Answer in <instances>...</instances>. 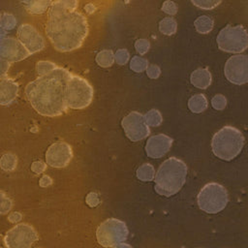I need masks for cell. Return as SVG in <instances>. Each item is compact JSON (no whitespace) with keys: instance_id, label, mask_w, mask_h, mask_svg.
<instances>
[{"instance_id":"6da1fadb","label":"cell","mask_w":248,"mask_h":248,"mask_svg":"<svg viewBox=\"0 0 248 248\" xmlns=\"http://www.w3.org/2000/svg\"><path fill=\"white\" fill-rule=\"evenodd\" d=\"M72 74L60 67L39 76L25 87V96L32 108L41 115L56 117L63 114L66 104V85Z\"/></svg>"},{"instance_id":"7a4b0ae2","label":"cell","mask_w":248,"mask_h":248,"mask_svg":"<svg viewBox=\"0 0 248 248\" xmlns=\"http://www.w3.org/2000/svg\"><path fill=\"white\" fill-rule=\"evenodd\" d=\"M88 30L87 19L82 14L66 8L61 0L52 4L46 33L55 49L68 52L80 47Z\"/></svg>"},{"instance_id":"3957f363","label":"cell","mask_w":248,"mask_h":248,"mask_svg":"<svg viewBox=\"0 0 248 248\" xmlns=\"http://www.w3.org/2000/svg\"><path fill=\"white\" fill-rule=\"evenodd\" d=\"M187 177L186 164L175 157L165 160L154 176L155 191L164 197H170L178 193Z\"/></svg>"},{"instance_id":"277c9868","label":"cell","mask_w":248,"mask_h":248,"mask_svg":"<svg viewBox=\"0 0 248 248\" xmlns=\"http://www.w3.org/2000/svg\"><path fill=\"white\" fill-rule=\"evenodd\" d=\"M244 146L243 134L232 126H225L214 134L211 140L213 154L221 160L234 159Z\"/></svg>"},{"instance_id":"5b68a950","label":"cell","mask_w":248,"mask_h":248,"mask_svg":"<svg viewBox=\"0 0 248 248\" xmlns=\"http://www.w3.org/2000/svg\"><path fill=\"white\" fill-rule=\"evenodd\" d=\"M94 90L87 79L72 75L66 85V104L72 109H83L93 101Z\"/></svg>"},{"instance_id":"8992f818","label":"cell","mask_w":248,"mask_h":248,"mask_svg":"<svg viewBox=\"0 0 248 248\" xmlns=\"http://www.w3.org/2000/svg\"><path fill=\"white\" fill-rule=\"evenodd\" d=\"M197 202L202 211L209 214L218 213L225 209L229 202L228 191L217 182L207 183L200 190Z\"/></svg>"},{"instance_id":"52a82bcc","label":"cell","mask_w":248,"mask_h":248,"mask_svg":"<svg viewBox=\"0 0 248 248\" xmlns=\"http://www.w3.org/2000/svg\"><path fill=\"white\" fill-rule=\"evenodd\" d=\"M217 45L223 51L230 53H241L248 46V35L242 25H227L217 36Z\"/></svg>"},{"instance_id":"ba28073f","label":"cell","mask_w":248,"mask_h":248,"mask_svg":"<svg viewBox=\"0 0 248 248\" xmlns=\"http://www.w3.org/2000/svg\"><path fill=\"white\" fill-rule=\"evenodd\" d=\"M128 235L129 231L126 224L115 218L103 222L97 231L99 243L106 247H118L121 243L126 242Z\"/></svg>"},{"instance_id":"9c48e42d","label":"cell","mask_w":248,"mask_h":248,"mask_svg":"<svg viewBox=\"0 0 248 248\" xmlns=\"http://www.w3.org/2000/svg\"><path fill=\"white\" fill-rule=\"evenodd\" d=\"M38 240L35 229L28 224H18L7 232L4 241L8 247L28 248Z\"/></svg>"},{"instance_id":"30bf717a","label":"cell","mask_w":248,"mask_h":248,"mask_svg":"<svg viewBox=\"0 0 248 248\" xmlns=\"http://www.w3.org/2000/svg\"><path fill=\"white\" fill-rule=\"evenodd\" d=\"M227 79L236 85L245 84L248 81V57L245 54L231 56L224 68Z\"/></svg>"},{"instance_id":"8fae6325","label":"cell","mask_w":248,"mask_h":248,"mask_svg":"<svg viewBox=\"0 0 248 248\" xmlns=\"http://www.w3.org/2000/svg\"><path fill=\"white\" fill-rule=\"evenodd\" d=\"M125 135L132 141L141 140L150 134V128L144 120V116L139 111L128 113L121 121Z\"/></svg>"},{"instance_id":"7c38bea8","label":"cell","mask_w":248,"mask_h":248,"mask_svg":"<svg viewBox=\"0 0 248 248\" xmlns=\"http://www.w3.org/2000/svg\"><path fill=\"white\" fill-rule=\"evenodd\" d=\"M73 158L72 147L64 141L52 143L46 152V162L52 168H64Z\"/></svg>"},{"instance_id":"4fadbf2b","label":"cell","mask_w":248,"mask_h":248,"mask_svg":"<svg viewBox=\"0 0 248 248\" xmlns=\"http://www.w3.org/2000/svg\"><path fill=\"white\" fill-rule=\"evenodd\" d=\"M18 38L21 45L27 49L30 54L43 49L45 46L43 37L33 26L29 24H24L19 27Z\"/></svg>"},{"instance_id":"5bb4252c","label":"cell","mask_w":248,"mask_h":248,"mask_svg":"<svg viewBox=\"0 0 248 248\" xmlns=\"http://www.w3.org/2000/svg\"><path fill=\"white\" fill-rule=\"evenodd\" d=\"M172 145V139L165 134L151 136L145 143V152L152 159H159L166 155Z\"/></svg>"},{"instance_id":"9a60e30c","label":"cell","mask_w":248,"mask_h":248,"mask_svg":"<svg viewBox=\"0 0 248 248\" xmlns=\"http://www.w3.org/2000/svg\"><path fill=\"white\" fill-rule=\"evenodd\" d=\"M18 84L12 78L0 79V105H10L17 97Z\"/></svg>"},{"instance_id":"2e32d148","label":"cell","mask_w":248,"mask_h":248,"mask_svg":"<svg viewBox=\"0 0 248 248\" xmlns=\"http://www.w3.org/2000/svg\"><path fill=\"white\" fill-rule=\"evenodd\" d=\"M211 74L206 68H200L195 70L190 77L191 83L200 89L207 88L211 83Z\"/></svg>"},{"instance_id":"e0dca14e","label":"cell","mask_w":248,"mask_h":248,"mask_svg":"<svg viewBox=\"0 0 248 248\" xmlns=\"http://www.w3.org/2000/svg\"><path fill=\"white\" fill-rule=\"evenodd\" d=\"M207 99L203 94H196L188 101V108L194 113H201L207 108Z\"/></svg>"},{"instance_id":"ac0fdd59","label":"cell","mask_w":248,"mask_h":248,"mask_svg":"<svg viewBox=\"0 0 248 248\" xmlns=\"http://www.w3.org/2000/svg\"><path fill=\"white\" fill-rule=\"evenodd\" d=\"M136 174L137 177L141 181H152L155 176V169L151 164L144 163L138 168Z\"/></svg>"},{"instance_id":"d6986e66","label":"cell","mask_w":248,"mask_h":248,"mask_svg":"<svg viewBox=\"0 0 248 248\" xmlns=\"http://www.w3.org/2000/svg\"><path fill=\"white\" fill-rule=\"evenodd\" d=\"M194 26L199 33L206 34L212 30L214 22L210 17L206 16H202L196 19V21L194 22Z\"/></svg>"},{"instance_id":"ffe728a7","label":"cell","mask_w":248,"mask_h":248,"mask_svg":"<svg viewBox=\"0 0 248 248\" xmlns=\"http://www.w3.org/2000/svg\"><path fill=\"white\" fill-rule=\"evenodd\" d=\"M144 120L149 127H158L163 122V116L158 109L152 108L148 110L144 115Z\"/></svg>"},{"instance_id":"44dd1931","label":"cell","mask_w":248,"mask_h":248,"mask_svg":"<svg viewBox=\"0 0 248 248\" xmlns=\"http://www.w3.org/2000/svg\"><path fill=\"white\" fill-rule=\"evenodd\" d=\"M176 21L171 17H165L159 23V29L161 33L169 36L176 32Z\"/></svg>"},{"instance_id":"7402d4cb","label":"cell","mask_w":248,"mask_h":248,"mask_svg":"<svg viewBox=\"0 0 248 248\" xmlns=\"http://www.w3.org/2000/svg\"><path fill=\"white\" fill-rule=\"evenodd\" d=\"M97 62L103 67H108L114 62V54L111 50H103L97 56Z\"/></svg>"},{"instance_id":"603a6c76","label":"cell","mask_w":248,"mask_h":248,"mask_svg":"<svg viewBox=\"0 0 248 248\" xmlns=\"http://www.w3.org/2000/svg\"><path fill=\"white\" fill-rule=\"evenodd\" d=\"M147 66H148V61L140 56H134L130 61V68L137 73L145 71Z\"/></svg>"},{"instance_id":"cb8c5ba5","label":"cell","mask_w":248,"mask_h":248,"mask_svg":"<svg viewBox=\"0 0 248 248\" xmlns=\"http://www.w3.org/2000/svg\"><path fill=\"white\" fill-rule=\"evenodd\" d=\"M192 3L201 9L203 10H212L216 8L222 0H191Z\"/></svg>"},{"instance_id":"d4e9b609","label":"cell","mask_w":248,"mask_h":248,"mask_svg":"<svg viewBox=\"0 0 248 248\" xmlns=\"http://www.w3.org/2000/svg\"><path fill=\"white\" fill-rule=\"evenodd\" d=\"M211 106L213 107V108H215L217 110L224 109L226 108V106H227V99H226V97L223 96L222 94L215 95L211 99Z\"/></svg>"},{"instance_id":"484cf974","label":"cell","mask_w":248,"mask_h":248,"mask_svg":"<svg viewBox=\"0 0 248 248\" xmlns=\"http://www.w3.org/2000/svg\"><path fill=\"white\" fill-rule=\"evenodd\" d=\"M129 60H130V54L128 50L125 48L118 49L114 54V61H116V63L120 65L126 64Z\"/></svg>"},{"instance_id":"4316f807","label":"cell","mask_w":248,"mask_h":248,"mask_svg":"<svg viewBox=\"0 0 248 248\" xmlns=\"http://www.w3.org/2000/svg\"><path fill=\"white\" fill-rule=\"evenodd\" d=\"M149 46L150 44L146 39H139L135 43V48L140 54H145L149 50Z\"/></svg>"},{"instance_id":"83f0119b","label":"cell","mask_w":248,"mask_h":248,"mask_svg":"<svg viewBox=\"0 0 248 248\" xmlns=\"http://www.w3.org/2000/svg\"><path fill=\"white\" fill-rule=\"evenodd\" d=\"M56 66L51 63V62H48V61H41L38 63L37 65V71H38V74L39 76L41 75H44L47 72H49L50 70H52L53 68H55Z\"/></svg>"},{"instance_id":"f1b7e54d","label":"cell","mask_w":248,"mask_h":248,"mask_svg":"<svg viewBox=\"0 0 248 248\" xmlns=\"http://www.w3.org/2000/svg\"><path fill=\"white\" fill-rule=\"evenodd\" d=\"M162 10H163L166 14L170 15V16H173V15H175L176 12H177V7H176V5H175L174 2H172V1H170V0H168V1H166V2L163 4Z\"/></svg>"},{"instance_id":"f546056e","label":"cell","mask_w":248,"mask_h":248,"mask_svg":"<svg viewBox=\"0 0 248 248\" xmlns=\"http://www.w3.org/2000/svg\"><path fill=\"white\" fill-rule=\"evenodd\" d=\"M145 71H146L147 76L152 79L158 78L159 76L161 75V70L157 65H149V66H147Z\"/></svg>"},{"instance_id":"4dcf8cb0","label":"cell","mask_w":248,"mask_h":248,"mask_svg":"<svg viewBox=\"0 0 248 248\" xmlns=\"http://www.w3.org/2000/svg\"><path fill=\"white\" fill-rule=\"evenodd\" d=\"M46 163H44L43 161H36L33 163L32 165V170L35 172V173H41L43 172L45 170H46Z\"/></svg>"},{"instance_id":"1f68e13d","label":"cell","mask_w":248,"mask_h":248,"mask_svg":"<svg viewBox=\"0 0 248 248\" xmlns=\"http://www.w3.org/2000/svg\"><path fill=\"white\" fill-rule=\"evenodd\" d=\"M87 203L90 205V206H95L99 203V200H98V197L95 193H90L88 196H87Z\"/></svg>"},{"instance_id":"d6a6232c","label":"cell","mask_w":248,"mask_h":248,"mask_svg":"<svg viewBox=\"0 0 248 248\" xmlns=\"http://www.w3.org/2000/svg\"><path fill=\"white\" fill-rule=\"evenodd\" d=\"M51 184V179L49 176H46V175H44L41 180H40V185L42 187H47L48 185Z\"/></svg>"},{"instance_id":"836d02e7","label":"cell","mask_w":248,"mask_h":248,"mask_svg":"<svg viewBox=\"0 0 248 248\" xmlns=\"http://www.w3.org/2000/svg\"><path fill=\"white\" fill-rule=\"evenodd\" d=\"M125 1H126V2H129V1H130V0H125Z\"/></svg>"}]
</instances>
